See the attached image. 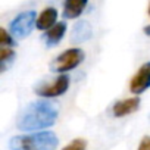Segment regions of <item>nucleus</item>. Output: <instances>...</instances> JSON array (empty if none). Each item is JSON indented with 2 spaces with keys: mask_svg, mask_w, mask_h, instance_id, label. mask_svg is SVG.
Listing matches in <instances>:
<instances>
[{
  "mask_svg": "<svg viewBox=\"0 0 150 150\" xmlns=\"http://www.w3.org/2000/svg\"><path fill=\"white\" fill-rule=\"evenodd\" d=\"M59 112L47 100H35L30 102L22 110L18 113L16 127L24 132H37L46 131L47 128L53 127L57 121Z\"/></svg>",
  "mask_w": 150,
  "mask_h": 150,
  "instance_id": "1",
  "label": "nucleus"
},
{
  "mask_svg": "<svg viewBox=\"0 0 150 150\" xmlns=\"http://www.w3.org/2000/svg\"><path fill=\"white\" fill-rule=\"evenodd\" d=\"M57 144V135L49 129L13 135L9 140L11 150H56Z\"/></svg>",
  "mask_w": 150,
  "mask_h": 150,
  "instance_id": "2",
  "label": "nucleus"
},
{
  "mask_svg": "<svg viewBox=\"0 0 150 150\" xmlns=\"http://www.w3.org/2000/svg\"><path fill=\"white\" fill-rule=\"evenodd\" d=\"M86 59V53L80 47H71L63 50L59 56H56L50 62V71L56 74H66L69 71H74L77 66H80Z\"/></svg>",
  "mask_w": 150,
  "mask_h": 150,
  "instance_id": "3",
  "label": "nucleus"
},
{
  "mask_svg": "<svg viewBox=\"0 0 150 150\" xmlns=\"http://www.w3.org/2000/svg\"><path fill=\"white\" fill-rule=\"evenodd\" d=\"M71 80L66 74H59L52 81H40L34 86V93L43 99H54L63 96L69 88Z\"/></svg>",
  "mask_w": 150,
  "mask_h": 150,
  "instance_id": "4",
  "label": "nucleus"
},
{
  "mask_svg": "<svg viewBox=\"0 0 150 150\" xmlns=\"http://www.w3.org/2000/svg\"><path fill=\"white\" fill-rule=\"evenodd\" d=\"M37 12L30 9L18 13L9 24V33L15 38H25L28 37L34 28H37Z\"/></svg>",
  "mask_w": 150,
  "mask_h": 150,
  "instance_id": "5",
  "label": "nucleus"
},
{
  "mask_svg": "<svg viewBox=\"0 0 150 150\" xmlns=\"http://www.w3.org/2000/svg\"><path fill=\"white\" fill-rule=\"evenodd\" d=\"M149 88H150V60L144 62L138 68V71L132 75V78L129 81V90L135 96L143 94Z\"/></svg>",
  "mask_w": 150,
  "mask_h": 150,
  "instance_id": "6",
  "label": "nucleus"
},
{
  "mask_svg": "<svg viewBox=\"0 0 150 150\" xmlns=\"http://www.w3.org/2000/svg\"><path fill=\"white\" fill-rule=\"evenodd\" d=\"M93 37V27L88 21L80 19L74 24L71 30V43L72 44H81L88 41Z\"/></svg>",
  "mask_w": 150,
  "mask_h": 150,
  "instance_id": "7",
  "label": "nucleus"
},
{
  "mask_svg": "<svg viewBox=\"0 0 150 150\" xmlns=\"http://www.w3.org/2000/svg\"><path fill=\"white\" fill-rule=\"evenodd\" d=\"M138 108H140V99L138 97H129V99L115 102L110 108V112H112V116H115V118H124L127 115L137 112Z\"/></svg>",
  "mask_w": 150,
  "mask_h": 150,
  "instance_id": "8",
  "label": "nucleus"
},
{
  "mask_svg": "<svg viewBox=\"0 0 150 150\" xmlns=\"http://www.w3.org/2000/svg\"><path fill=\"white\" fill-rule=\"evenodd\" d=\"M66 30H68L66 22H65V21H59V22H57L56 25H53L50 30L44 31V34H43V41H44L46 47H54V46H57V44L63 40V37H65V34H66Z\"/></svg>",
  "mask_w": 150,
  "mask_h": 150,
  "instance_id": "9",
  "label": "nucleus"
},
{
  "mask_svg": "<svg viewBox=\"0 0 150 150\" xmlns=\"http://www.w3.org/2000/svg\"><path fill=\"white\" fill-rule=\"evenodd\" d=\"M88 6V0H63L62 15L65 19H77L80 18Z\"/></svg>",
  "mask_w": 150,
  "mask_h": 150,
  "instance_id": "10",
  "label": "nucleus"
},
{
  "mask_svg": "<svg viewBox=\"0 0 150 150\" xmlns=\"http://www.w3.org/2000/svg\"><path fill=\"white\" fill-rule=\"evenodd\" d=\"M57 9L53 8V6H49L46 8L38 16H37V30L40 31H47L50 30L53 25H56L59 21H57Z\"/></svg>",
  "mask_w": 150,
  "mask_h": 150,
  "instance_id": "11",
  "label": "nucleus"
},
{
  "mask_svg": "<svg viewBox=\"0 0 150 150\" xmlns=\"http://www.w3.org/2000/svg\"><path fill=\"white\" fill-rule=\"evenodd\" d=\"M15 57H16V53L12 47H2L0 49V68H2V74L6 72L12 66Z\"/></svg>",
  "mask_w": 150,
  "mask_h": 150,
  "instance_id": "12",
  "label": "nucleus"
},
{
  "mask_svg": "<svg viewBox=\"0 0 150 150\" xmlns=\"http://www.w3.org/2000/svg\"><path fill=\"white\" fill-rule=\"evenodd\" d=\"M0 44H2V47H13L16 46V40L9 31L2 28L0 30Z\"/></svg>",
  "mask_w": 150,
  "mask_h": 150,
  "instance_id": "13",
  "label": "nucleus"
},
{
  "mask_svg": "<svg viewBox=\"0 0 150 150\" xmlns=\"http://www.w3.org/2000/svg\"><path fill=\"white\" fill-rule=\"evenodd\" d=\"M62 150H87V141L83 138H75L71 143H68Z\"/></svg>",
  "mask_w": 150,
  "mask_h": 150,
  "instance_id": "14",
  "label": "nucleus"
},
{
  "mask_svg": "<svg viewBox=\"0 0 150 150\" xmlns=\"http://www.w3.org/2000/svg\"><path fill=\"white\" fill-rule=\"evenodd\" d=\"M137 150H150V135H146V137L140 141Z\"/></svg>",
  "mask_w": 150,
  "mask_h": 150,
  "instance_id": "15",
  "label": "nucleus"
},
{
  "mask_svg": "<svg viewBox=\"0 0 150 150\" xmlns=\"http://www.w3.org/2000/svg\"><path fill=\"white\" fill-rule=\"evenodd\" d=\"M143 33H144L147 37H150V24H149V25H146V27L143 28Z\"/></svg>",
  "mask_w": 150,
  "mask_h": 150,
  "instance_id": "16",
  "label": "nucleus"
},
{
  "mask_svg": "<svg viewBox=\"0 0 150 150\" xmlns=\"http://www.w3.org/2000/svg\"><path fill=\"white\" fill-rule=\"evenodd\" d=\"M147 13H149V16H150V3H149V9H147Z\"/></svg>",
  "mask_w": 150,
  "mask_h": 150,
  "instance_id": "17",
  "label": "nucleus"
}]
</instances>
